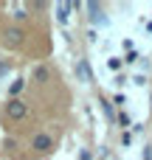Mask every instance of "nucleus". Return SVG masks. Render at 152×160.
<instances>
[{
    "instance_id": "nucleus-5",
    "label": "nucleus",
    "mask_w": 152,
    "mask_h": 160,
    "mask_svg": "<svg viewBox=\"0 0 152 160\" xmlns=\"http://www.w3.org/2000/svg\"><path fill=\"white\" fill-rule=\"evenodd\" d=\"M79 76H82V82H93V73H90L87 62H79Z\"/></svg>"
},
{
    "instance_id": "nucleus-11",
    "label": "nucleus",
    "mask_w": 152,
    "mask_h": 160,
    "mask_svg": "<svg viewBox=\"0 0 152 160\" xmlns=\"http://www.w3.org/2000/svg\"><path fill=\"white\" fill-rule=\"evenodd\" d=\"M144 160H152V149H149V146L144 149Z\"/></svg>"
},
{
    "instance_id": "nucleus-12",
    "label": "nucleus",
    "mask_w": 152,
    "mask_h": 160,
    "mask_svg": "<svg viewBox=\"0 0 152 160\" xmlns=\"http://www.w3.org/2000/svg\"><path fill=\"white\" fill-rule=\"evenodd\" d=\"M79 160H90V152H82V155H79Z\"/></svg>"
},
{
    "instance_id": "nucleus-1",
    "label": "nucleus",
    "mask_w": 152,
    "mask_h": 160,
    "mask_svg": "<svg viewBox=\"0 0 152 160\" xmlns=\"http://www.w3.org/2000/svg\"><path fill=\"white\" fill-rule=\"evenodd\" d=\"M6 115H8V118H14V121H20V118H25V115H28V107H25L20 98H11V101L6 104Z\"/></svg>"
},
{
    "instance_id": "nucleus-6",
    "label": "nucleus",
    "mask_w": 152,
    "mask_h": 160,
    "mask_svg": "<svg viewBox=\"0 0 152 160\" xmlns=\"http://www.w3.org/2000/svg\"><path fill=\"white\" fill-rule=\"evenodd\" d=\"M34 79H37V82H48V68H45V65H37V68H34Z\"/></svg>"
},
{
    "instance_id": "nucleus-3",
    "label": "nucleus",
    "mask_w": 152,
    "mask_h": 160,
    "mask_svg": "<svg viewBox=\"0 0 152 160\" xmlns=\"http://www.w3.org/2000/svg\"><path fill=\"white\" fill-rule=\"evenodd\" d=\"M71 8H76V3H59V6H56V20H59V22H68Z\"/></svg>"
},
{
    "instance_id": "nucleus-10",
    "label": "nucleus",
    "mask_w": 152,
    "mask_h": 160,
    "mask_svg": "<svg viewBox=\"0 0 152 160\" xmlns=\"http://www.w3.org/2000/svg\"><path fill=\"white\" fill-rule=\"evenodd\" d=\"M107 68H110V70H118V68H121V59H110Z\"/></svg>"
},
{
    "instance_id": "nucleus-4",
    "label": "nucleus",
    "mask_w": 152,
    "mask_h": 160,
    "mask_svg": "<svg viewBox=\"0 0 152 160\" xmlns=\"http://www.w3.org/2000/svg\"><path fill=\"white\" fill-rule=\"evenodd\" d=\"M23 37H25V34H23L20 28H8V31H6V45H11V48H14V45H20V42H23Z\"/></svg>"
},
{
    "instance_id": "nucleus-7",
    "label": "nucleus",
    "mask_w": 152,
    "mask_h": 160,
    "mask_svg": "<svg viewBox=\"0 0 152 160\" xmlns=\"http://www.w3.org/2000/svg\"><path fill=\"white\" fill-rule=\"evenodd\" d=\"M20 90H23V79H14V82L8 84V93H11V98H14V96H17Z\"/></svg>"
},
{
    "instance_id": "nucleus-2",
    "label": "nucleus",
    "mask_w": 152,
    "mask_h": 160,
    "mask_svg": "<svg viewBox=\"0 0 152 160\" xmlns=\"http://www.w3.org/2000/svg\"><path fill=\"white\" fill-rule=\"evenodd\" d=\"M31 146H34L37 152H51V149H54V141H51V135H45V132H39V135H34V141H31Z\"/></svg>"
},
{
    "instance_id": "nucleus-9",
    "label": "nucleus",
    "mask_w": 152,
    "mask_h": 160,
    "mask_svg": "<svg viewBox=\"0 0 152 160\" xmlns=\"http://www.w3.org/2000/svg\"><path fill=\"white\" fill-rule=\"evenodd\" d=\"M102 110H104V115H107V118H110V121H113V107H110V104H107V101H102Z\"/></svg>"
},
{
    "instance_id": "nucleus-8",
    "label": "nucleus",
    "mask_w": 152,
    "mask_h": 160,
    "mask_svg": "<svg viewBox=\"0 0 152 160\" xmlns=\"http://www.w3.org/2000/svg\"><path fill=\"white\" fill-rule=\"evenodd\" d=\"M14 17H17V20H25L28 14H25V8H23V6H17V8H14Z\"/></svg>"
}]
</instances>
